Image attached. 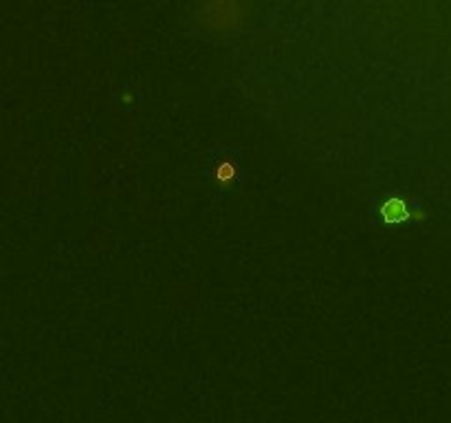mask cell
Segmentation results:
<instances>
[{"instance_id": "6da1fadb", "label": "cell", "mask_w": 451, "mask_h": 423, "mask_svg": "<svg viewBox=\"0 0 451 423\" xmlns=\"http://www.w3.org/2000/svg\"><path fill=\"white\" fill-rule=\"evenodd\" d=\"M244 20V5L238 3H209L200 9V22L209 29H233Z\"/></svg>"}, {"instance_id": "7a4b0ae2", "label": "cell", "mask_w": 451, "mask_h": 423, "mask_svg": "<svg viewBox=\"0 0 451 423\" xmlns=\"http://www.w3.org/2000/svg\"><path fill=\"white\" fill-rule=\"evenodd\" d=\"M381 212H383V219H386L388 223H400V221L407 219V207H405V203L400 201V199L388 201L386 205H383Z\"/></svg>"}, {"instance_id": "3957f363", "label": "cell", "mask_w": 451, "mask_h": 423, "mask_svg": "<svg viewBox=\"0 0 451 423\" xmlns=\"http://www.w3.org/2000/svg\"><path fill=\"white\" fill-rule=\"evenodd\" d=\"M233 166L231 164H221V168H218V172H216V176H218V181H231L233 178Z\"/></svg>"}]
</instances>
